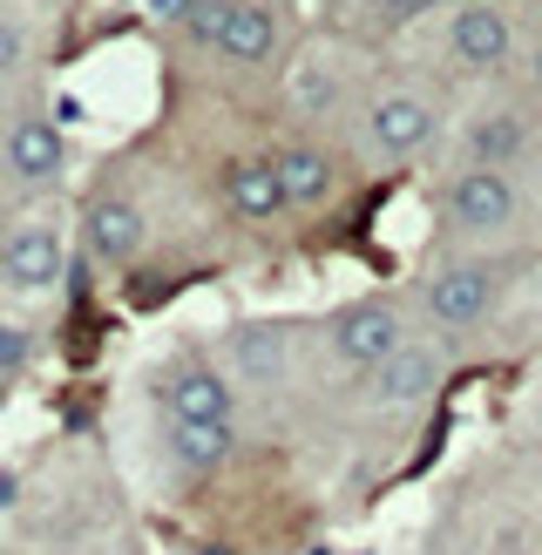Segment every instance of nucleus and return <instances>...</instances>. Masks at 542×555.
I'll return each instance as SVG.
<instances>
[{"label": "nucleus", "mask_w": 542, "mask_h": 555, "mask_svg": "<svg viewBox=\"0 0 542 555\" xmlns=\"http://www.w3.org/2000/svg\"><path fill=\"white\" fill-rule=\"evenodd\" d=\"M522 135H529V129H522V116H481V122H475V135H468V150L488 163V170H502V163L522 150Z\"/></svg>", "instance_id": "nucleus-15"}, {"label": "nucleus", "mask_w": 542, "mask_h": 555, "mask_svg": "<svg viewBox=\"0 0 542 555\" xmlns=\"http://www.w3.org/2000/svg\"><path fill=\"white\" fill-rule=\"evenodd\" d=\"M271 170H279V183H285V204H325L333 197V156L325 150H312V143H285L279 156H271Z\"/></svg>", "instance_id": "nucleus-11"}, {"label": "nucleus", "mask_w": 542, "mask_h": 555, "mask_svg": "<svg viewBox=\"0 0 542 555\" xmlns=\"http://www.w3.org/2000/svg\"><path fill=\"white\" fill-rule=\"evenodd\" d=\"M8 170L21 177V183H48V177H62V163H68V143H62V129L54 122H41V116H27V122H14L8 129Z\"/></svg>", "instance_id": "nucleus-9"}, {"label": "nucleus", "mask_w": 542, "mask_h": 555, "mask_svg": "<svg viewBox=\"0 0 542 555\" xmlns=\"http://www.w3.org/2000/svg\"><path fill=\"white\" fill-rule=\"evenodd\" d=\"M224 204L237 210V217H251V224H264V217H279L285 210V183H279V170H271V156L264 163H231L224 170Z\"/></svg>", "instance_id": "nucleus-10"}, {"label": "nucleus", "mask_w": 542, "mask_h": 555, "mask_svg": "<svg viewBox=\"0 0 542 555\" xmlns=\"http://www.w3.org/2000/svg\"><path fill=\"white\" fill-rule=\"evenodd\" d=\"M143 8L163 14V21H183V14H190V0H143Z\"/></svg>", "instance_id": "nucleus-21"}, {"label": "nucleus", "mask_w": 542, "mask_h": 555, "mask_svg": "<svg viewBox=\"0 0 542 555\" xmlns=\"http://www.w3.org/2000/svg\"><path fill=\"white\" fill-rule=\"evenodd\" d=\"M81 237H89V251L102 264H129L136 251H143V210H136L129 197H95L89 217H81Z\"/></svg>", "instance_id": "nucleus-6"}, {"label": "nucleus", "mask_w": 542, "mask_h": 555, "mask_svg": "<svg viewBox=\"0 0 542 555\" xmlns=\"http://www.w3.org/2000/svg\"><path fill=\"white\" fill-rule=\"evenodd\" d=\"M237 448V434L231 427H190V421H170V454L183 467H197V475H210V467H224Z\"/></svg>", "instance_id": "nucleus-14"}, {"label": "nucleus", "mask_w": 542, "mask_h": 555, "mask_svg": "<svg viewBox=\"0 0 542 555\" xmlns=\"http://www.w3.org/2000/svg\"><path fill=\"white\" fill-rule=\"evenodd\" d=\"M224 21H231V0H190V14H183L190 41H204V48H217V35H224Z\"/></svg>", "instance_id": "nucleus-17"}, {"label": "nucleus", "mask_w": 542, "mask_h": 555, "mask_svg": "<svg viewBox=\"0 0 542 555\" xmlns=\"http://www.w3.org/2000/svg\"><path fill=\"white\" fill-rule=\"evenodd\" d=\"M0 278H8L14 292H48L54 278H62V237L48 224H21L0 237Z\"/></svg>", "instance_id": "nucleus-5"}, {"label": "nucleus", "mask_w": 542, "mask_h": 555, "mask_svg": "<svg viewBox=\"0 0 542 555\" xmlns=\"http://www.w3.org/2000/svg\"><path fill=\"white\" fill-rule=\"evenodd\" d=\"M406 346V332H400V312L393 305H346V312L333 319V359L339 366H360V373H373V366H387V359Z\"/></svg>", "instance_id": "nucleus-1"}, {"label": "nucleus", "mask_w": 542, "mask_h": 555, "mask_svg": "<svg viewBox=\"0 0 542 555\" xmlns=\"http://www.w3.org/2000/svg\"><path fill=\"white\" fill-rule=\"evenodd\" d=\"M231 379L217 366H183L170 379V421H190V427H231Z\"/></svg>", "instance_id": "nucleus-7"}, {"label": "nucleus", "mask_w": 542, "mask_h": 555, "mask_svg": "<svg viewBox=\"0 0 542 555\" xmlns=\"http://www.w3.org/2000/svg\"><path fill=\"white\" fill-rule=\"evenodd\" d=\"M448 41H454V54H461L468 68H495V62H508L515 27H508V14H502V8L475 0V8H461V14L448 21Z\"/></svg>", "instance_id": "nucleus-8"}, {"label": "nucleus", "mask_w": 542, "mask_h": 555, "mask_svg": "<svg viewBox=\"0 0 542 555\" xmlns=\"http://www.w3.org/2000/svg\"><path fill=\"white\" fill-rule=\"evenodd\" d=\"M488 305H495V271H481V264H454L427 285V319L448 332L488 319Z\"/></svg>", "instance_id": "nucleus-4"}, {"label": "nucleus", "mask_w": 542, "mask_h": 555, "mask_svg": "<svg viewBox=\"0 0 542 555\" xmlns=\"http://www.w3.org/2000/svg\"><path fill=\"white\" fill-rule=\"evenodd\" d=\"M237 366L251 373V379H279V373H285V352L271 346L264 325H244V332H237Z\"/></svg>", "instance_id": "nucleus-16"}, {"label": "nucleus", "mask_w": 542, "mask_h": 555, "mask_svg": "<svg viewBox=\"0 0 542 555\" xmlns=\"http://www.w3.org/2000/svg\"><path fill=\"white\" fill-rule=\"evenodd\" d=\"M448 217L461 231H502L515 217V183L508 170H488V163H475L468 177L448 183Z\"/></svg>", "instance_id": "nucleus-3"}, {"label": "nucleus", "mask_w": 542, "mask_h": 555, "mask_svg": "<svg viewBox=\"0 0 542 555\" xmlns=\"http://www.w3.org/2000/svg\"><path fill=\"white\" fill-rule=\"evenodd\" d=\"M271 48H279V14L271 8H231L224 35H217V54H224V62H264Z\"/></svg>", "instance_id": "nucleus-12"}, {"label": "nucleus", "mask_w": 542, "mask_h": 555, "mask_svg": "<svg viewBox=\"0 0 542 555\" xmlns=\"http://www.w3.org/2000/svg\"><path fill=\"white\" fill-rule=\"evenodd\" d=\"M27 54V35H21V21H0V75H14V62Z\"/></svg>", "instance_id": "nucleus-19"}, {"label": "nucleus", "mask_w": 542, "mask_h": 555, "mask_svg": "<svg viewBox=\"0 0 542 555\" xmlns=\"http://www.w3.org/2000/svg\"><path fill=\"white\" fill-rule=\"evenodd\" d=\"M373 386H379V400H421L427 386H434V352L427 346H400L387 366H373Z\"/></svg>", "instance_id": "nucleus-13"}, {"label": "nucleus", "mask_w": 542, "mask_h": 555, "mask_svg": "<svg viewBox=\"0 0 542 555\" xmlns=\"http://www.w3.org/2000/svg\"><path fill=\"white\" fill-rule=\"evenodd\" d=\"M535 89H542V48H535Z\"/></svg>", "instance_id": "nucleus-22"}, {"label": "nucleus", "mask_w": 542, "mask_h": 555, "mask_svg": "<svg viewBox=\"0 0 542 555\" xmlns=\"http://www.w3.org/2000/svg\"><path fill=\"white\" fill-rule=\"evenodd\" d=\"M27 346H35V339H27L21 325H0V373H21L27 366Z\"/></svg>", "instance_id": "nucleus-18"}, {"label": "nucleus", "mask_w": 542, "mask_h": 555, "mask_svg": "<svg viewBox=\"0 0 542 555\" xmlns=\"http://www.w3.org/2000/svg\"><path fill=\"white\" fill-rule=\"evenodd\" d=\"M379 8V21H414V14H427L434 0H373Z\"/></svg>", "instance_id": "nucleus-20"}, {"label": "nucleus", "mask_w": 542, "mask_h": 555, "mask_svg": "<svg viewBox=\"0 0 542 555\" xmlns=\"http://www.w3.org/2000/svg\"><path fill=\"white\" fill-rule=\"evenodd\" d=\"M434 108L421 95H387V102H373V116H366V143L379 163H414L427 143H434Z\"/></svg>", "instance_id": "nucleus-2"}]
</instances>
